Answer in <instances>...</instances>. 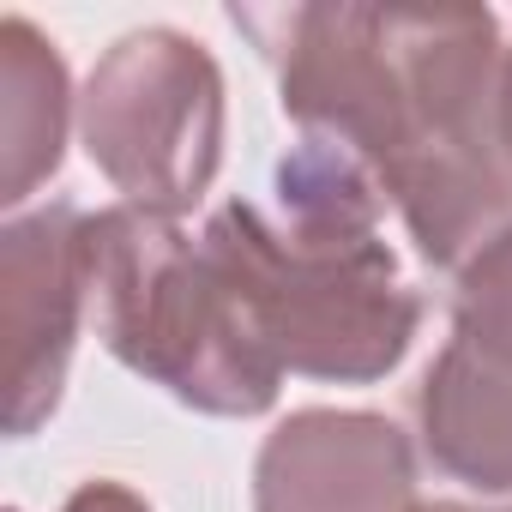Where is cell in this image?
<instances>
[{
    "label": "cell",
    "instance_id": "cell-8",
    "mask_svg": "<svg viewBox=\"0 0 512 512\" xmlns=\"http://www.w3.org/2000/svg\"><path fill=\"white\" fill-rule=\"evenodd\" d=\"M79 121V97L67 79L61 49L25 19H0V205L19 217V205L61 169L67 127Z\"/></svg>",
    "mask_w": 512,
    "mask_h": 512
},
{
    "label": "cell",
    "instance_id": "cell-4",
    "mask_svg": "<svg viewBox=\"0 0 512 512\" xmlns=\"http://www.w3.org/2000/svg\"><path fill=\"white\" fill-rule=\"evenodd\" d=\"M223 67L175 31L145 25L115 37L79 91V145L121 205L151 217L193 211L223 169Z\"/></svg>",
    "mask_w": 512,
    "mask_h": 512
},
{
    "label": "cell",
    "instance_id": "cell-7",
    "mask_svg": "<svg viewBox=\"0 0 512 512\" xmlns=\"http://www.w3.org/2000/svg\"><path fill=\"white\" fill-rule=\"evenodd\" d=\"M253 512H422L416 440L380 410H290L253 458Z\"/></svg>",
    "mask_w": 512,
    "mask_h": 512
},
{
    "label": "cell",
    "instance_id": "cell-10",
    "mask_svg": "<svg viewBox=\"0 0 512 512\" xmlns=\"http://www.w3.org/2000/svg\"><path fill=\"white\" fill-rule=\"evenodd\" d=\"M422 512H482V506H464V500H428ZM506 512H512V506H506Z\"/></svg>",
    "mask_w": 512,
    "mask_h": 512
},
{
    "label": "cell",
    "instance_id": "cell-2",
    "mask_svg": "<svg viewBox=\"0 0 512 512\" xmlns=\"http://www.w3.org/2000/svg\"><path fill=\"white\" fill-rule=\"evenodd\" d=\"M380 217L386 187L374 169L320 139L284 151L272 205L229 199L205 217V253L284 374L374 386L410 356L422 296L404 284Z\"/></svg>",
    "mask_w": 512,
    "mask_h": 512
},
{
    "label": "cell",
    "instance_id": "cell-11",
    "mask_svg": "<svg viewBox=\"0 0 512 512\" xmlns=\"http://www.w3.org/2000/svg\"><path fill=\"white\" fill-rule=\"evenodd\" d=\"M506 85H512V37H506Z\"/></svg>",
    "mask_w": 512,
    "mask_h": 512
},
{
    "label": "cell",
    "instance_id": "cell-1",
    "mask_svg": "<svg viewBox=\"0 0 512 512\" xmlns=\"http://www.w3.org/2000/svg\"><path fill=\"white\" fill-rule=\"evenodd\" d=\"M302 139L374 169L428 266L512 229V85L488 7H229Z\"/></svg>",
    "mask_w": 512,
    "mask_h": 512
},
{
    "label": "cell",
    "instance_id": "cell-6",
    "mask_svg": "<svg viewBox=\"0 0 512 512\" xmlns=\"http://www.w3.org/2000/svg\"><path fill=\"white\" fill-rule=\"evenodd\" d=\"M91 314V211L49 199L0 229V326H7V434L31 440L67 392Z\"/></svg>",
    "mask_w": 512,
    "mask_h": 512
},
{
    "label": "cell",
    "instance_id": "cell-5",
    "mask_svg": "<svg viewBox=\"0 0 512 512\" xmlns=\"http://www.w3.org/2000/svg\"><path fill=\"white\" fill-rule=\"evenodd\" d=\"M422 458L476 494H512V229L458 272L452 332L416 398Z\"/></svg>",
    "mask_w": 512,
    "mask_h": 512
},
{
    "label": "cell",
    "instance_id": "cell-3",
    "mask_svg": "<svg viewBox=\"0 0 512 512\" xmlns=\"http://www.w3.org/2000/svg\"><path fill=\"white\" fill-rule=\"evenodd\" d=\"M91 320L103 350L199 416H266L284 368L253 332L235 284L169 217L91 211Z\"/></svg>",
    "mask_w": 512,
    "mask_h": 512
},
{
    "label": "cell",
    "instance_id": "cell-9",
    "mask_svg": "<svg viewBox=\"0 0 512 512\" xmlns=\"http://www.w3.org/2000/svg\"><path fill=\"white\" fill-rule=\"evenodd\" d=\"M61 512H151V506H145V494H133L127 482L97 476V482H79Z\"/></svg>",
    "mask_w": 512,
    "mask_h": 512
}]
</instances>
